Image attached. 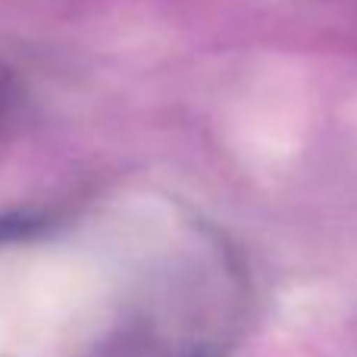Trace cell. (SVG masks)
<instances>
[{
    "label": "cell",
    "mask_w": 357,
    "mask_h": 357,
    "mask_svg": "<svg viewBox=\"0 0 357 357\" xmlns=\"http://www.w3.org/2000/svg\"><path fill=\"white\" fill-rule=\"evenodd\" d=\"M3 98H6V88H3V82H0V107H3Z\"/></svg>",
    "instance_id": "6da1fadb"
}]
</instances>
